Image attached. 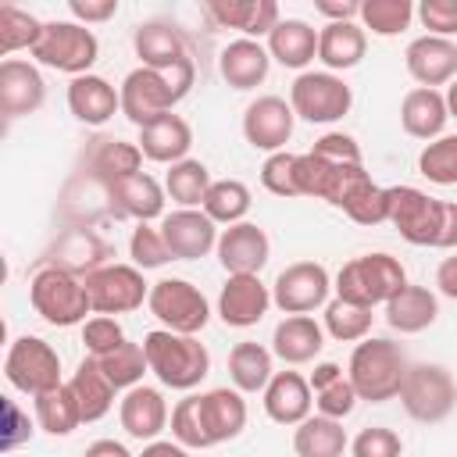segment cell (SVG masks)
<instances>
[{
	"mask_svg": "<svg viewBox=\"0 0 457 457\" xmlns=\"http://www.w3.org/2000/svg\"><path fill=\"white\" fill-rule=\"evenodd\" d=\"M193 79H196V68H193V57L157 71V68H132L118 93H121V114L143 129L150 121H157L161 114H171V107L179 100H186V93L193 89Z\"/></svg>",
	"mask_w": 457,
	"mask_h": 457,
	"instance_id": "obj_1",
	"label": "cell"
},
{
	"mask_svg": "<svg viewBox=\"0 0 457 457\" xmlns=\"http://www.w3.org/2000/svg\"><path fill=\"white\" fill-rule=\"evenodd\" d=\"M407 371L411 364H407L403 346L393 339H378V336L361 339L346 364V378L353 382L357 400H368V403H386L400 396Z\"/></svg>",
	"mask_w": 457,
	"mask_h": 457,
	"instance_id": "obj_2",
	"label": "cell"
},
{
	"mask_svg": "<svg viewBox=\"0 0 457 457\" xmlns=\"http://www.w3.org/2000/svg\"><path fill=\"white\" fill-rule=\"evenodd\" d=\"M143 350H146V364L157 375L161 386L168 389H196L207 371H211V353L196 336H182V332H168V328H154L143 336Z\"/></svg>",
	"mask_w": 457,
	"mask_h": 457,
	"instance_id": "obj_3",
	"label": "cell"
},
{
	"mask_svg": "<svg viewBox=\"0 0 457 457\" xmlns=\"http://www.w3.org/2000/svg\"><path fill=\"white\" fill-rule=\"evenodd\" d=\"M407 286V271L403 264L393 257V253H361L353 261H346L336 275V296L346 300V303H357V307H386L400 289Z\"/></svg>",
	"mask_w": 457,
	"mask_h": 457,
	"instance_id": "obj_4",
	"label": "cell"
},
{
	"mask_svg": "<svg viewBox=\"0 0 457 457\" xmlns=\"http://www.w3.org/2000/svg\"><path fill=\"white\" fill-rule=\"evenodd\" d=\"M29 303L54 328L86 325L89 321L86 314H93L86 282L79 275L57 268V264H43V268L32 271V278H29Z\"/></svg>",
	"mask_w": 457,
	"mask_h": 457,
	"instance_id": "obj_5",
	"label": "cell"
},
{
	"mask_svg": "<svg viewBox=\"0 0 457 457\" xmlns=\"http://www.w3.org/2000/svg\"><path fill=\"white\" fill-rule=\"evenodd\" d=\"M32 57L54 71H64L71 79L89 75V68L100 57V43L93 29L79 21H43V36L32 46Z\"/></svg>",
	"mask_w": 457,
	"mask_h": 457,
	"instance_id": "obj_6",
	"label": "cell"
},
{
	"mask_svg": "<svg viewBox=\"0 0 457 457\" xmlns=\"http://www.w3.org/2000/svg\"><path fill=\"white\" fill-rule=\"evenodd\" d=\"M400 403L407 418L421 425H436L453 414L457 407V382L443 364H411L403 386H400Z\"/></svg>",
	"mask_w": 457,
	"mask_h": 457,
	"instance_id": "obj_7",
	"label": "cell"
},
{
	"mask_svg": "<svg viewBox=\"0 0 457 457\" xmlns=\"http://www.w3.org/2000/svg\"><path fill=\"white\" fill-rule=\"evenodd\" d=\"M4 375L25 396H43V393H50V389H57L64 382L61 378V357H57V350L46 339H39V336H18L7 346Z\"/></svg>",
	"mask_w": 457,
	"mask_h": 457,
	"instance_id": "obj_8",
	"label": "cell"
},
{
	"mask_svg": "<svg viewBox=\"0 0 457 457\" xmlns=\"http://www.w3.org/2000/svg\"><path fill=\"white\" fill-rule=\"evenodd\" d=\"M353 104V89L336 71H300L289 86V107L311 125L339 121Z\"/></svg>",
	"mask_w": 457,
	"mask_h": 457,
	"instance_id": "obj_9",
	"label": "cell"
},
{
	"mask_svg": "<svg viewBox=\"0 0 457 457\" xmlns=\"http://www.w3.org/2000/svg\"><path fill=\"white\" fill-rule=\"evenodd\" d=\"M146 307L161 321V328L182 332V336H196L211 321L207 296L193 282H186V278H161V282H154L150 296H146Z\"/></svg>",
	"mask_w": 457,
	"mask_h": 457,
	"instance_id": "obj_10",
	"label": "cell"
},
{
	"mask_svg": "<svg viewBox=\"0 0 457 457\" xmlns=\"http://www.w3.org/2000/svg\"><path fill=\"white\" fill-rule=\"evenodd\" d=\"M82 282H86L93 314H111V318L129 314V311L143 307L150 296V286L143 282V271L136 264H104V268L89 271Z\"/></svg>",
	"mask_w": 457,
	"mask_h": 457,
	"instance_id": "obj_11",
	"label": "cell"
},
{
	"mask_svg": "<svg viewBox=\"0 0 457 457\" xmlns=\"http://www.w3.org/2000/svg\"><path fill=\"white\" fill-rule=\"evenodd\" d=\"M443 218V200L428 196L418 186H389V225L400 232V239L414 246H436Z\"/></svg>",
	"mask_w": 457,
	"mask_h": 457,
	"instance_id": "obj_12",
	"label": "cell"
},
{
	"mask_svg": "<svg viewBox=\"0 0 457 457\" xmlns=\"http://www.w3.org/2000/svg\"><path fill=\"white\" fill-rule=\"evenodd\" d=\"M328 289H332V278H328L325 264L296 261L278 271V278L271 286V303L282 314H311L328 303Z\"/></svg>",
	"mask_w": 457,
	"mask_h": 457,
	"instance_id": "obj_13",
	"label": "cell"
},
{
	"mask_svg": "<svg viewBox=\"0 0 457 457\" xmlns=\"http://www.w3.org/2000/svg\"><path fill=\"white\" fill-rule=\"evenodd\" d=\"M293 125H296V114H293L289 100H282L275 93L257 96L243 111V136L253 150H264V154H278L293 139Z\"/></svg>",
	"mask_w": 457,
	"mask_h": 457,
	"instance_id": "obj_14",
	"label": "cell"
},
{
	"mask_svg": "<svg viewBox=\"0 0 457 457\" xmlns=\"http://www.w3.org/2000/svg\"><path fill=\"white\" fill-rule=\"evenodd\" d=\"M161 236L171 250V261H200L218 246V225L200 207H179L161 218Z\"/></svg>",
	"mask_w": 457,
	"mask_h": 457,
	"instance_id": "obj_15",
	"label": "cell"
},
{
	"mask_svg": "<svg viewBox=\"0 0 457 457\" xmlns=\"http://www.w3.org/2000/svg\"><path fill=\"white\" fill-rule=\"evenodd\" d=\"M214 253H218V264L228 275H261V268L268 264L271 243H268V232L261 225L239 221V225L221 228Z\"/></svg>",
	"mask_w": 457,
	"mask_h": 457,
	"instance_id": "obj_16",
	"label": "cell"
},
{
	"mask_svg": "<svg viewBox=\"0 0 457 457\" xmlns=\"http://www.w3.org/2000/svg\"><path fill=\"white\" fill-rule=\"evenodd\" d=\"M403 64H407V75L418 86H425V89L450 86L457 79V43L425 32V36H418V39L407 43Z\"/></svg>",
	"mask_w": 457,
	"mask_h": 457,
	"instance_id": "obj_17",
	"label": "cell"
},
{
	"mask_svg": "<svg viewBox=\"0 0 457 457\" xmlns=\"http://www.w3.org/2000/svg\"><path fill=\"white\" fill-rule=\"evenodd\" d=\"M271 307V289L261 282V275H228L218 293V318L228 328H250L257 325Z\"/></svg>",
	"mask_w": 457,
	"mask_h": 457,
	"instance_id": "obj_18",
	"label": "cell"
},
{
	"mask_svg": "<svg viewBox=\"0 0 457 457\" xmlns=\"http://www.w3.org/2000/svg\"><path fill=\"white\" fill-rule=\"evenodd\" d=\"M46 100V82L36 64L21 57H4L0 64V114L4 118H21L36 114Z\"/></svg>",
	"mask_w": 457,
	"mask_h": 457,
	"instance_id": "obj_19",
	"label": "cell"
},
{
	"mask_svg": "<svg viewBox=\"0 0 457 457\" xmlns=\"http://www.w3.org/2000/svg\"><path fill=\"white\" fill-rule=\"evenodd\" d=\"M196 411H200V425L211 446L228 443L246 428V400L239 389L218 386V389L196 393Z\"/></svg>",
	"mask_w": 457,
	"mask_h": 457,
	"instance_id": "obj_20",
	"label": "cell"
},
{
	"mask_svg": "<svg viewBox=\"0 0 457 457\" xmlns=\"http://www.w3.org/2000/svg\"><path fill=\"white\" fill-rule=\"evenodd\" d=\"M143 171V150L136 143H125V139H114V136H96L86 154H82V175L111 186L125 175H136Z\"/></svg>",
	"mask_w": 457,
	"mask_h": 457,
	"instance_id": "obj_21",
	"label": "cell"
},
{
	"mask_svg": "<svg viewBox=\"0 0 457 457\" xmlns=\"http://www.w3.org/2000/svg\"><path fill=\"white\" fill-rule=\"evenodd\" d=\"M314 389L300 371H275L264 386V414L275 425H300L311 418Z\"/></svg>",
	"mask_w": 457,
	"mask_h": 457,
	"instance_id": "obj_22",
	"label": "cell"
},
{
	"mask_svg": "<svg viewBox=\"0 0 457 457\" xmlns=\"http://www.w3.org/2000/svg\"><path fill=\"white\" fill-rule=\"evenodd\" d=\"M107 193H111V211L121 218H136L139 225L143 221L150 225L154 218L164 214V186L146 171H136V175L111 182Z\"/></svg>",
	"mask_w": 457,
	"mask_h": 457,
	"instance_id": "obj_23",
	"label": "cell"
},
{
	"mask_svg": "<svg viewBox=\"0 0 457 457\" xmlns=\"http://www.w3.org/2000/svg\"><path fill=\"white\" fill-rule=\"evenodd\" d=\"M68 111L82 121V125H107L118 111H121V93L104 79V75H79L68 82Z\"/></svg>",
	"mask_w": 457,
	"mask_h": 457,
	"instance_id": "obj_24",
	"label": "cell"
},
{
	"mask_svg": "<svg viewBox=\"0 0 457 457\" xmlns=\"http://www.w3.org/2000/svg\"><path fill=\"white\" fill-rule=\"evenodd\" d=\"M136 146L143 150L146 161H157V164H168L171 168V164L186 161V154L193 146V129H189V121L182 114L171 111V114H161L157 121L143 125Z\"/></svg>",
	"mask_w": 457,
	"mask_h": 457,
	"instance_id": "obj_25",
	"label": "cell"
},
{
	"mask_svg": "<svg viewBox=\"0 0 457 457\" xmlns=\"http://www.w3.org/2000/svg\"><path fill=\"white\" fill-rule=\"evenodd\" d=\"M118 418H121V428L132 439H143V443H154L168 428V421H171L168 403H164L161 389H154V386L129 389L125 400H121V407H118Z\"/></svg>",
	"mask_w": 457,
	"mask_h": 457,
	"instance_id": "obj_26",
	"label": "cell"
},
{
	"mask_svg": "<svg viewBox=\"0 0 457 457\" xmlns=\"http://www.w3.org/2000/svg\"><path fill=\"white\" fill-rule=\"evenodd\" d=\"M204 11L221 29L243 32V39H261V36H268L282 21L275 0H211Z\"/></svg>",
	"mask_w": 457,
	"mask_h": 457,
	"instance_id": "obj_27",
	"label": "cell"
},
{
	"mask_svg": "<svg viewBox=\"0 0 457 457\" xmlns=\"http://www.w3.org/2000/svg\"><path fill=\"white\" fill-rule=\"evenodd\" d=\"M325 328L311 314H286L271 332V353L286 364H307L321 353Z\"/></svg>",
	"mask_w": 457,
	"mask_h": 457,
	"instance_id": "obj_28",
	"label": "cell"
},
{
	"mask_svg": "<svg viewBox=\"0 0 457 457\" xmlns=\"http://www.w3.org/2000/svg\"><path fill=\"white\" fill-rule=\"evenodd\" d=\"M132 46H136V57L143 61V68H157V71H164V68H171V64L189 57L186 36L171 21H161V18L136 25Z\"/></svg>",
	"mask_w": 457,
	"mask_h": 457,
	"instance_id": "obj_29",
	"label": "cell"
},
{
	"mask_svg": "<svg viewBox=\"0 0 457 457\" xmlns=\"http://www.w3.org/2000/svg\"><path fill=\"white\" fill-rule=\"evenodd\" d=\"M271 68V54L268 46H261V39H232L221 57H218V71L232 89H257L268 79Z\"/></svg>",
	"mask_w": 457,
	"mask_h": 457,
	"instance_id": "obj_30",
	"label": "cell"
},
{
	"mask_svg": "<svg viewBox=\"0 0 457 457\" xmlns=\"http://www.w3.org/2000/svg\"><path fill=\"white\" fill-rule=\"evenodd\" d=\"M450 121V111H446V96L439 89H425V86H414L403 100H400V125L407 136L414 139H439L443 129Z\"/></svg>",
	"mask_w": 457,
	"mask_h": 457,
	"instance_id": "obj_31",
	"label": "cell"
},
{
	"mask_svg": "<svg viewBox=\"0 0 457 457\" xmlns=\"http://www.w3.org/2000/svg\"><path fill=\"white\" fill-rule=\"evenodd\" d=\"M368 50V32L357 21H325L318 29V61L325 71H350Z\"/></svg>",
	"mask_w": 457,
	"mask_h": 457,
	"instance_id": "obj_32",
	"label": "cell"
},
{
	"mask_svg": "<svg viewBox=\"0 0 457 457\" xmlns=\"http://www.w3.org/2000/svg\"><path fill=\"white\" fill-rule=\"evenodd\" d=\"M268 54L282 68L303 71L318 57V29H311L303 18H282L268 32Z\"/></svg>",
	"mask_w": 457,
	"mask_h": 457,
	"instance_id": "obj_33",
	"label": "cell"
},
{
	"mask_svg": "<svg viewBox=\"0 0 457 457\" xmlns=\"http://www.w3.org/2000/svg\"><path fill=\"white\" fill-rule=\"evenodd\" d=\"M107 253H111L107 243H104L93 228L71 225V228L54 243L46 264H57V268H64V271H71V275H89V271L104 268V257H107Z\"/></svg>",
	"mask_w": 457,
	"mask_h": 457,
	"instance_id": "obj_34",
	"label": "cell"
},
{
	"mask_svg": "<svg viewBox=\"0 0 457 457\" xmlns=\"http://www.w3.org/2000/svg\"><path fill=\"white\" fill-rule=\"evenodd\" d=\"M439 318V296L428 289V286H403L389 303H386V321L389 328L403 332V336H414V332H425L432 321Z\"/></svg>",
	"mask_w": 457,
	"mask_h": 457,
	"instance_id": "obj_35",
	"label": "cell"
},
{
	"mask_svg": "<svg viewBox=\"0 0 457 457\" xmlns=\"http://www.w3.org/2000/svg\"><path fill=\"white\" fill-rule=\"evenodd\" d=\"M68 386H71V393H75V403H79V411H82V421H100V418L114 407V386H111V378L100 371L96 357H82L79 368L71 371Z\"/></svg>",
	"mask_w": 457,
	"mask_h": 457,
	"instance_id": "obj_36",
	"label": "cell"
},
{
	"mask_svg": "<svg viewBox=\"0 0 457 457\" xmlns=\"http://www.w3.org/2000/svg\"><path fill=\"white\" fill-rule=\"evenodd\" d=\"M350 446L343 421L325 418V414H311L307 421L296 425L293 432V450L296 457H343V450Z\"/></svg>",
	"mask_w": 457,
	"mask_h": 457,
	"instance_id": "obj_37",
	"label": "cell"
},
{
	"mask_svg": "<svg viewBox=\"0 0 457 457\" xmlns=\"http://www.w3.org/2000/svg\"><path fill=\"white\" fill-rule=\"evenodd\" d=\"M271 350L261 343H236L228 350V378L232 389L239 393H264V386L271 382Z\"/></svg>",
	"mask_w": 457,
	"mask_h": 457,
	"instance_id": "obj_38",
	"label": "cell"
},
{
	"mask_svg": "<svg viewBox=\"0 0 457 457\" xmlns=\"http://www.w3.org/2000/svg\"><path fill=\"white\" fill-rule=\"evenodd\" d=\"M250 189L239 182V179H218V182H211V189H207V196H204V214L214 221V225H239V221H246V214H250Z\"/></svg>",
	"mask_w": 457,
	"mask_h": 457,
	"instance_id": "obj_39",
	"label": "cell"
},
{
	"mask_svg": "<svg viewBox=\"0 0 457 457\" xmlns=\"http://www.w3.org/2000/svg\"><path fill=\"white\" fill-rule=\"evenodd\" d=\"M36 400V421L43 432L50 436H71L79 425H82V411L75 403V393L68 382H61L57 389L43 393V396H32Z\"/></svg>",
	"mask_w": 457,
	"mask_h": 457,
	"instance_id": "obj_40",
	"label": "cell"
},
{
	"mask_svg": "<svg viewBox=\"0 0 457 457\" xmlns=\"http://www.w3.org/2000/svg\"><path fill=\"white\" fill-rule=\"evenodd\" d=\"M211 182H214V179H211L207 164L196 161V157H186V161H179V164L168 168V175H164V193H168L179 207H204V196H207Z\"/></svg>",
	"mask_w": 457,
	"mask_h": 457,
	"instance_id": "obj_41",
	"label": "cell"
},
{
	"mask_svg": "<svg viewBox=\"0 0 457 457\" xmlns=\"http://www.w3.org/2000/svg\"><path fill=\"white\" fill-rule=\"evenodd\" d=\"M321 328L336 339V343H361L371 336V307H357V303H346V300H328L325 303V314H321Z\"/></svg>",
	"mask_w": 457,
	"mask_h": 457,
	"instance_id": "obj_42",
	"label": "cell"
},
{
	"mask_svg": "<svg viewBox=\"0 0 457 457\" xmlns=\"http://www.w3.org/2000/svg\"><path fill=\"white\" fill-rule=\"evenodd\" d=\"M96 364H100V371L111 378L114 389H136V386L143 382V375L150 371L143 343H129V339H125L118 350L96 357Z\"/></svg>",
	"mask_w": 457,
	"mask_h": 457,
	"instance_id": "obj_43",
	"label": "cell"
},
{
	"mask_svg": "<svg viewBox=\"0 0 457 457\" xmlns=\"http://www.w3.org/2000/svg\"><path fill=\"white\" fill-rule=\"evenodd\" d=\"M43 36V21L14 4L0 7V54H14V50H29L39 43Z\"/></svg>",
	"mask_w": 457,
	"mask_h": 457,
	"instance_id": "obj_44",
	"label": "cell"
},
{
	"mask_svg": "<svg viewBox=\"0 0 457 457\" xmlns=\"http://www.w3.org/2000/svg\"><path fill=\"white\" fill-rule=\"evenodd\" d=\"M414 18L411 0H364L361 4V29H371L375 36H400Z\"/></svg>",
	"mask_w": 457,
	"mask_h": 457,
	"instance_id": "obj_45",
	"label": "cell"
},
{
	"mask_svg": "<svg viewBox=\"0 0 457 457\" xmlns=\"http://www.w3.org/2000/svg\"><path fill=\"white\" fill-rule=\"evenodd\" d=\"M418 171L436 186H457V132L425 143L418 154Z\"/></svg>",
	"mask_w": 457,
	"mask_h": 457,
	"instance_id": "obj_46",
	"label": "cell"
},
{
	"mask_svg": "<svg viewBox=\"0 0 457 457\" xmlns=\"http://www.w3.org/2000/svg\"><path fill=\"white\" fill-rule=\"evenodd\" d=\"M129 257H132V264H136L139 271H150V268H164V264L171 261V250H168L161 228H154V225L143 221V225H136L132 236H129Z\"/></svg>",
	"mask_w": 457,
	"mask_h": 457,
	"instance_id": "obj_47",
	"label": "cell"
},
{
	"mask_svg": "<svg viewBox=\"0 0 457 457\" xmlns=\"http://www.w3.org/2000/svg\"><path fill=\"white\" fill-rule=\"evenodd\" d=\"M171 439L186 450H207V436H204V425H200V411H196V393H189L186 400L175 403L171 411Z\"/></svg>",
	"mask_w": 457,
	"mask_h": 457,
	"instance_id": "obj_48",
	"label": "cell"
},
{
	"mask_svg": "<svg viewBox=\"0 0 457 457\" xmlns=\"http://www.w3.org/2000/svg\"><path fill=\"white\" fill-rule=\"evenodd\" d=\"M343 214H346L350 221H357V225H368V228L389 221V189L368 182V186L343 207Z\"/></svg>",
	"mask_w": 457,
	"mask_h": 457,
	"instance_id": "obj_49",
	"label": "cell"
},
{
	"mask_svg": "<svg viewBox=\"0 0 457 457\" xmlns=\"http://www.w3.org/2000/svg\"><path fill=\"white\" fill-rule=\"evenodd\" d=\"M125 343V332H121V321L111 318V314H96L82 325V346H86V357H104L111 350H118Z\"/></svg>",
	"mask_w": 457,
	"mask_h": 457,
	"instance_id": "obj_50",
	"label": "cell"
},
{
	"mask_svg": "<svg viewBox=\"0 0 457 457\" xmlns=\"http://www.w3.org/2000/svg\"><path fill=\"white\" fill-rule=\"evenodd\" d=\"M261 182L275 196H300L296 193V154H286V150L268 154L261 164Z\"/></svg>",
	"mask_w": 457,
	"mask_h": 457,
	"instance_id": "obj_51",
	"label": "cell"
},
{
	"mask_svg": "<svg viewBox=\"0 0 457 457\" xmlns=\"http://www.w3.org/2000/svg\"><path fill=\"white\" fill-rule=\"evenodd\" d=\"M314 407H318V414L343 421V418L357 407V389H353V382H350L346 375L325 382L321 389H314Z\"/></svg>",
	"mask_w": 457,
	"mask_h": 457,
	"instance_id": "obj_52",
	"label": "cell"
},
{
	"mask_svg": "<svg viewBox=\"0 0 457 457\" xmlns=\"http://www.w3.org/2000/svg\"><path fill=\"white\" fill-rule=\"evenodd\" d=\"M350 453L353 457H400L403 453V439L386 425H371V428H361L353 436Z\"/></svg>",
	"mask_w": 457,
	"mask_h": 457,
	"instance_id": "obj_53",
	"label": "cell"
},
{
	"mask_svg": "<svg viewBox=\"0 0 457 457\" xmlns=\"http://www.w3.org/2000/svg\"><path fill=\"white\" fill-rule=\"evenodd\" d=\"M414 14L428 29V36H443V39L457 36V0H421Z\"/></svg>",
	"mask_w": 457,
	"mask_h": 457,
	"instance_id": "obj_54",
	"label": "cell"
},
{
	"mask_svg": "<svg viewBox=\"0 0 457 457\" xmlns=\"http://www.w3.org/2000/svg\"><path fill=\"white\" fill-rule=\"evenodd\" d=\"M311 150H314L318 157L332 161V164H364L357 139H353V136H346V132H325L321 139H314V146H311Z\"/></svg>",
	"mask_w": 457,
	"mask_h": 457,
	"instance_id": "obj_55",
	"label": "cell"
},
{
	"mask_svg": "<svg viewBox=\"0 0 457 457\" xmlns=\"http://www.w3.org/2000/svg\"><path fill=\"white\" fill-rule=\"evenodd\" d=\"M68 11L79 25H96L118 14V0H68Z\"/></svg>",
	"mask_w": 457,
	"mask_h": 457,
	"instance_id": "obj_56",
	"label": "cell"
},
{
	"mask_svg": "<svg viewBox=\"0 0 457 457\" xmlns=\"http://www.w3.org/2000/svg\"><path fill=\"white\" fill-rule=\"evenodd\" d=\"M314 11L328 21H353L361 18V4L357 0H314Z\"/></svg>",
	"mask_w": 457,
	"mask_h": 457,
	"instance_id": "obj_57",
	"label": "cell"
},
{
	"mask_svg": "<svg viewBox=\"0 0 457 457\" xmlns=\"http://www.w3.org/2000/svg\"><path fill=\"white\" fill-rule=\"evenodd\" d=\"M436 250H457V204H450V200H443V218H439Z\"/></svg>",
	"mask_w": 457,
	"mask_h": 457,
	"instance_id": "obj_58",
	"label": "cell"
},
{
	"mask_svg": "<svg viewBox=\"0 0 457 457\" xmlns=\"http://www.w3.org/2000/svg\"><path fill=\"white\" fill-rule=\"evenodd\" d=\"M436 286L443 296L457 300V253L453 257H443V264L436 268Z\"/></svg>",
	"mask_w": 457,
	"mask_h": 457,
	"instance_id": "obj_59",
	"label": "cell"
},
{
	"mask_svg": "<svg viewBox=\"0 0 457 457\" xmlns=\"http://www.w3.org/2000/svg\"><path fill=\"white\" fill-rule=\"evenodd\" d=\"M82 457H132V453H129L125 443H118V439H93Z\"/></svg>",
	"mask_w": 457,
	"mask_h": 457,
	"instance_id": "obj_60",
	"label": "cell"
},
{
	"mask_svg": "<svg viewBox=\"0 0 457 457\" xmlns=\"http://www.w3.org/2000/svg\"><path fill=\"white\" fill-rule=\"evenodd\" d=\"M139 457H189V450L179 446V443H171V439H154V443L143 446Z\"/></svg>",
	"mask_w": 457,
	"mask_h": 457,
	"instance_id": "obj_61",
	"label": "cell"
},
{
	"mask_svg": "<svg viewBox=\"0 0 457 457\" xmlns=\"http://www.w3.org/2000/svg\"><path fill=\"white\" fill-rule=\"evenodd\" d=\"M443 96H446V111H450V118H457V79L446 86V93H443Z\"/></svg>",
	"mask_w": 457,
	"mask_h": 457,
	"instance_id": "obj_62",
	"label": "cell"
}]
</instances>
